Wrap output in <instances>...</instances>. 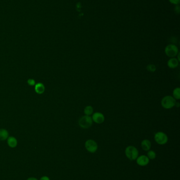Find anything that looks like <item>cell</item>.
<instances>
[{
    "label": "cell",
    "mask_w": 180,
    "mask_h": 180,
    "mask_svg": "<svg viewBox=\"0 0 180 180\" xmlns=\"http://www.w3.org/2000/svg\"><path fill=\"white\" fill-rule=\"evenodd\" d=\"M146 69H147L148 71H150V72H155V71H156V67L155 65L149 64L147 65V67H146Z\"/></svg>",
    "instance_id": "17"
},
{
    "label": "cell",
    "mask_w": 180,
    "mask_h": 180,
    "mask_svg": "<svg viewBox=\"0 0 180 180\" xmlns=\"http://www.w3.org/2000/svg\"><path fill=\"white\" fill-rule=\"evenodd\" d=\"M50 180V179L49 177H47V176H43V177H41L40 178V180Z\"/></svg>",
    "instance_id": "20"
},
{
    "label": "cell",
    "mask_w": 180,
    "mask_h": 180,
    "mask_svg": "<svg viewBox=\"0 0 180 180\" xmlns=\"http://www.w3.org/2000/svg\"><path fill=\"white\" fill-rule=\"evenodd\" d=\"M7 143L9 147L15 148L18 145V141L15 137L14 136H8L7 139Z\"/></svg>",
    "instance_id": "11"
},
{
    "label": "cell",
    "mask_w": 180,
    "mask_h": 180,
    "mask_svg": "<svg viewBox=\"0 0 180 180\" xmlns=\"http://www.w3.org/2000/svg\"><path fill=\"white\" fill-rule=\"evenodd\" d=\"M147 157L150 160H154L156 157V154L154 151L149 150L147 152Z\"/></svg>",
    "instance_id": "16"
},
{
    "label": "cell",
    "mask_w": 180,
    "mask_h": 180,
    "mask_svg": "<svg viewBox=\"0 0 180 180\" xmlns=\"http://www.w3.org/2000/svg\"><path fill=\"white\" fill-rule=\"evenodd\" d=\"M140 145H141V147L142 148L143 150L145 151H148L150 150L151 146H152L151 142L148 139H145L144 140H143L141 142Z\"/></svg>",
    "instance_id": "10"
},
{
    "label": "cell",
    "mask_w": 180,
    "mask_h": 180,
    "mask_svg": "<svg viewBox=\"0 0 180 180\" xmlns=\"http://www.w3.org/2000/svg\"><path fill=\"white\" fill-rule=\"evenodd\" d=\"M173 97L176 100L180 99V88H176L173 91Z\"/></svg>",
    "instance_id": "15"
},
{
    "label": "cell",
    "mask_w": 180,
    "mask_h": 180,
    "mask_svg": "<svg viewBox=\"0 0 180 180\" xmlns=\"http://www.w3.org/2000/svg\"><path fill=\"white\" fill-rule=\"evenodd\" d=\"M169 1L172 4L175 5H178L180 3V0H169Z\"/></svg>",
    "instance_id": "19"
},
{
    "label": "cell",
    "mask_w": 180,
    "mask_h": 180,
    "mask_svg": "<svg viewBox=\"0 0 180 180\" xmlns=\"http://www.w3.org/2000/svg\"><path fill=\"white\" fill-rule=\"evenodd\" d=\"M85 147L87 151L91 153H95L98 150V144L97 142L91 139L86 141L85 144Z\"/></svg>",
    "instance_id": "6"
},
{
    "label": "cell",
    "mask_w": 180,
    "mask_h": 180,
    "mask_svg": "<svg viewBox=\"0 0 180 180\" xmlns=\"http://www.w3.org/2000/svg\"><path fill=\"white\" fill-rule=\"evenodd\" d=\"M93 120L90 116H83L79 120V126L84 129H89L93 125Z\"/></svg>",
    "instance_id": "3"
},
{
    "label": "cell",
    "mask_w": 180,
    "mask_h": 180,
    "mask_svg": "<svg viewBox=\"0 0 180 180\" xmlns=\"http://www.w3.org/2000/svg\"><path fill=\"white\" fill-rule=\"evenodd\" d=\"M165 53L169 58H175L178 53V49L175 45H167L165 48Z\"/></svg>",
    "instance_id": "4"
},
{
    "label": "cell",
    "mask_w": 180,
    "mask_h": 180,
    "mask_svg": "<svg viewBox=\"0 0 180 180\" xmlns=\"http://www.w3.org/2000/svg\"><path fill=\"white\" fill-rule=\"evenodd\" d=\"M177 100L171 95L164 96L161 100V105L165 109H171L175 106Z\"/></svg>",
    "instance_id": "1"
},
{
    "label": "cell",
    "mask_w": 180,
    "mask_h": 180,
    "mask_svg": "<svg viewBox=\"0 0 180 180\" xmlns=\"http://www.w3.org/2000/svg\"><path fill=\"white\" fill-rule=\"evenodd\" d=\"M27 180H39L38 178H35V177H29Z\"/></svg>",
    "instance_id": "21"
},
{
    "label": "cell",
    "mask_w": 180,
    "mask_h": 180,
    "mask_svg": "<svg viewBox=\"0 0 180 180\" xmlns=\"http://www.w3.org/2000/svg\"><path fill=\"white\" fill-rule=\"evenodd\" d=\"M8 131L4 129H0V141H4L8 137Z\"/></svg>",
    "instance_id": "13"
},
{
    "label": "cell",
    "mask_w": 180,
    "mask_h": 180,
    "mask_svg": "<svg viewBox=\"0 0 180 180\" xmlns=\"http://www.w3.org/2000/svg\"><path fill=\"white\" fill-rule=\"evenodd\" d=\"M35 80L30 79L28 80V83L30 86H34L35 85Z\"/></svg>",
    "instance_id": "18"
},
{
    "label": "cell",
    "mask_w": 180,
    "mask_h": 180,
    "mask_svg": "<svg viewBox=\"0 0 180 180\" xmlns=\"http://www.w3.org/2000/svg\"><path fill=\"white\" fill-rule=\"evenodd\" d=\"M35 91L38 94H41L45 92V87L41 83H38L35 85Z\"/></svg>",
    "instance_id": "12"
},
{
    "label": "cell",
    "mask_w": 180,
    "mask_h": 180,
    "mask_svg": "<svg viewBox=\"0 0 180 180\" xmlns=\"http://www.w3.org/2000/svg\"><path fill=\"white\" fill-rule=\"evenodd\" d=\"M92 120L93 122L96 123L97 124H101L105 121L104 116V114L101 112H95L92 116Z\"/></svg>",
    "instance_id": "7"
},
{
    "label": "cell",
    "mask_w": 180,
    "mask_h": 180,
    "mask_svg": "<svg viewBox=\"0 0 180 180\" xmlns=\"http://www.w3.org/2000/svg\"><path fill=\"white\" fill-rule=\"evenodd\" d=\"M179 61L176 58H171L167 61V64L169 68L170 69H175L178 66Z\"/></svg>",
    "instance_id": "9"
},
{
    "label": "cell",
    "mask_w": 180,
    "mask_h": 180,
    "mask_svg": "<svg viewBox=\"0 0 180 180\" xmlns=\"http://www.w3.org/2000/svg\"><path fill=\"white\" fill-rule=\"evenodd\" d=\"M154 140L159 145H164L168 142L169 138L165 133L158 132L154 136Z\"/></svg>",
    "instance_id": "5"
},
{
    "label": "cell",
    "mask_w": 180,
    "mask_h": 180,
    "mask_svg": "<svg viewBox=\"0 0 180 180\" xmlns=\"http://www.w3.org/2000/svg\"><path fill=\"white\" fill-rule=\"evenodd\" d=\"M84 114L86 116H90L94 112V109L91 105H88L85 107Z\"/></svg>",
    "instance_id": "14"
},
{
    "label": "cell",
    "mask_w": 180,
    "mask_h": 180,
    "mask_svg": "<svg viewBox=\"0 0 180 180\" xmlns=\"http://www.w3.org/2000/svg\"><path fill=\"white\" fill-rule=\"evenodd\" d=\"M136 160L137 164L140 167L146 166L150 162V159L145 155L139 156Z\"/></svg>",
    "instance_id": "8"
},
{
    "label": "cell",
    "mask_w": 180,
    "mask_h": 180,
    "mask_svg": "<svg viewBox=\"0 0 180 180\" xmlns=\"http://www.w3.org/2000/svg\"><path fill=\"white\" fill-rule=\"evenodd\" d=\"M126 156L131 161L136 160L139 157V152L136 147L134 146H128L125 151Z\"/></svg>",
    "instance_id": "2"
}]
</instances>
